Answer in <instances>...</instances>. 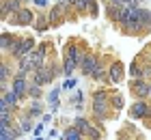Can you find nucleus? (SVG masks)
I'll use <instances>...</instances> for the list:
<instances>
[{"label": "nucleus", "mask_w": 151, "mask_h": 140, "mask_svg": "<svg viewBox=\"0 0 151 140\" xmlns=\"http://www.w3.org/2000/svg\"><path fill=\"white\" fill-rule=\"evenodd\" d=\"M84 56H86V52L76 41H69L63 47V75L65 78H71L76 69H80V62L84 60Z\"/></svg>", "instance_id": "f257e3e1"}, {"label": "nucleus", "mask_w": 151, "mask_h": 140, "mask_svg": "<svg viewBox=\"0 0 151 140\" xmlns=\"http://www.w3.org/2000/svg\"><path fill=\"white\" fill-rule=\"evenodd\" d=\"M110 97H112V90H106V88H97L91 97V112L93 116L97 118V121H106V118H110Z\"/></svg>", "instance_id": "f03ea898"}, {"label": "nucleus", "mask_w": 151, "mask_h": 140, "mask_svg": "<svg viewBox=\"0 0 151 140\" xmlns=\"http://www.w3.org/2000/svg\"><path fill=\"white\" fill-rule=\"evenodd\" d=\"M35 47H37V41L32 39V37H19L15 43H13V47L9 50V54L6 56H11L13 60H22V58H26L30 52H35Z\"/></svg>", "instance_id": "7ed1b4c3"}, {"label": "nucleus", "mask_w": 151, "mask_h": 140, "mask_svg": "<svg viewBox=\"0 0 151 140\" xmlns=\"http://www.w3.org/2000/svg\"><path fill=\"white\" fill-rule=\"evenodd\" d=\"M71 11V4L67 0H60L58 4L50 6V13H47V19H50V26H60L63 22H67V15Z\"/></svg>", "instance_id": "20e7f679"}, {"label": "nucleus", "mask_w": 151, "mask_h": 140, "mask_svg": "<svg viewBox=\"0 0 151 140\" xmlns=\"http://www.w3.org/2000/svg\"><path fill=\"white\" fill-rule=\"evenodd\" d=\"M35 19H37V13L30 6H22L15 15L6 17V22L13 24V26H35Z\"/></svg>", "instance_id": "39448f33"}, {"label": "nucleus", "mask_w": 151, "mask_h": 140, "mask_svg": "<svg viewBox=\"0 0 151 140\" xmlns=\"http://www.w3.org/2000/svg\"><path fill=\"white\" fill-rule=\"evenodd\" d=\"M28 73H24V71H15V75H13V80H11V90L13 93H17L19 97H28Z\"/></svg>", "instance_id": "423d86ee"}, {"label": "nucleus", "mask_w": 151, "mask_h": 140, "mask_svg": "<svg viewBox=\"0 0 151 140\" xmlns=\"http://www.w3.org/2000/svg\"><path fill=\"white\" fill-rule=\"evenodd\" d=\"M147 80H132L129 82V93L134 95V99H147V97L151 95V88H149Z\"/></svg>", "instance_id": "0eeeda50"}, {"label": "nucleus", "mask_w": 151, "mask_h": 140, "mask_svg": "<svg viewBox=\"0 0 151 140\" xmlns=\"http://www.w3.org/2000/svg\"><path fill=\"white\" fill-rule=\"evenodd\" d=\"M151 103H147V99H134V103L129 106V118L136 121H145V116L149 114Z\"/></svg>", "instance_id": "6e6552de"}, {"label": "nucleus", "mask_w": 151, "mask_h": 140, "mask_svg": "<svg viewBox=\"0 0 151 140\" xmlns=\"http://www.w3.org/2000/svg\"><path fill=\"white\" fill-rule=\"evenodd\" d=\"M99 56L97 54H91V52H86V56H84V60L80 62V71H82V75H88L91 78L93 75V71L97 69V65H99Z\"/></svg>", "instance_id": "1a4fd4ad"}, {"label": "nucleus", "mask_w": 151, "mask_h": 140, "mask_svg": "<svg viewBox=\"0 0 151 140\" xmlns=\"http://www.w3.org/2000/svg\"><path fill=\"white\" fill-rule=\"evenodd\" d=\"M108 75H110L112 84H121L123 78H125V67H123V62L121 60H110V65H108Z\"/></svg>", "instance_id": "9d476101"}, {"label": "nucleus", "mask_w": 151, "mask_h": 140, "mask_svg": "<svg viewBox=\"0 0 151 140\" xmlns=\"http://www.w3.org/2000/svg\"><path fill=\"white\" fill-rule=\"evenodd\" d=\"M13 75H15V71L11 69V62L4 58L2 62H0V90H2V93L6 90V82L13 80Z\"/></svg>", "instance_id": "9b49d317"}, {"label": "nucleus", "mask_w": 151, "mask_h": 140, "mask_svg": "<svg viewBox=\"0 0 151 140\" xmlns=\"http://www.w3.org/2000/svg\"><path fill=\"white\" fill-rule=\"evenodd\" d=\"M2 99L6 101V106H9L13 112H17V110H19V101H22V97H19L17 93H13L11 88H6L4 93H2Z\"/></svg>", "instance_id": "f8f14e48"}, {"label": "nucleus", "mask_w": 151, "mask_h": 140, "mask_svg": "<svg viewBox=\"0 0 151 140\" xmlns=\"http://www.w3.org/2000/svg\"><path fill=\"white\" fill-rule=\"evenodd\" d=\"M91 78H93L95 82H99V84H108V82H110V75H108V67L104 65V62H99L97 69L93 71Z\"/></svg>", "instance_id": "ddd939ff"}, {"label": "nucleus", "mask_w": 151, "mask_h": 140, "mask_svg": "<svg viewBox=\"0 0 151 140\" xmlns=\"http://www.w3.org/2000/svg\"><path fill=\"white\" fill-rule=\"evenodd\" d=\"M129 75H132V80H145V62L142 60H134L132 65H129Z\"/></svg>", "instance_id": "4468645a"}, {"label": "nucleus", "mask_w": 151, "mask_h": 140, "mask_svg": "<svg viewBox=\"0 0 151 140\" xmlns=\"http://www.w3.org/2000/svg\"><path fill=\"white\" fill-rule=\"evenodd\" d=\"M24 112H26V116H30V118H39V116H43V106H41L39 99H30L28 108Z\"/></svg>", "instance_id": "2eb2a0df"}, {"label": "nucleus", "mask_w": 151, "mask_h": 140, "mask_svg": "<svg viewBox=\"0 0 151 140\" xmlns=\"http://www.w3.org/2000/svg\"><path fill=\"white\" fill-rule=\"evenodd\" d=\"M19 37H17V34H11V32H2V34H0V45H2V52L4 54H9V50H11V47H13V43H15V41H17Z\"/></svg>", "instance_id": "dca6fc26"}, {"label": "nucleus", "mask_w": 151, "mask_h": 140, "mask_svg": "<svg viewBox=\"0 0 151 140\" xmlns=\"http://www.w3.org/2000/svg\"><path fill=\"white\" fill-rule=\"evenodd\" d=\"M60 140H84V134H82V131H78V129L71 125V127H67V129L63 131Z\"/></svg>", "instance_id": "f3484780"}, {"label": "nucleus", "mask_w": 151, "mask_h": 140, "mask_svg": "<svg viewBox=\"0 0 151 140\" xmlns=\"http://www.w3.org/2000/svg\"><path fill=\"white\" fill-rule=\"evenodd\" d=\"M17 125H19V129H22L24 134L32 131V118H30V116H26V112H22V114L17 116Z\"/></svg>", "instance_id": "a211bd4d"}, {"label": "nucleus", "mask_w": 151, "mask_h": 140, "mask_svg": "<svg viewBox=\"0 0 151 140\" xmlns=\"http://www.w3.org/2000/svg\"><path fill=\"white\" fill-rule=\"evenodd\" d=\"M101 136H104V127L101 125H91L84 134V138H88V140H101Z\"/></svg>", "instance_id": "6ab92c4d"}, {"label": "nucleus", "mask_w": 151, "mask_h": 140, "mask_svg": "<svg viewBox=\"0 0 151 140\" xmlns=\"http://www.w3.org/2000/svg\"><path fill=\"white\" fill-rule=\"evenodd\" d=\"M47 28H50V19H47V15H43V13H37L35 30H37V32H45Z\"/></svg>", "instance_id": "aec40b11"}, {"label": "nucleus", "mask_w": 151, "mask_h": 140, "mask_svg": "<svg viewBox=\"0 0 151 140\" xmlns=\"http://www.w3.org/2000/svg\"><path fill=\"white\" fill-rule=\"evenodd\" d=\"M110 106H112L114 112H121V110H123V106H125V99H123L121 93H112V97H110Z\"/></svg>", "instance_id": "412c9836"}, {"label": "nucleus", "mask_w": 151, "mask_h": 140, "mask_svg": "<svg viewBox=\"0 0 151 140\" xmlns=\"http://www.w3.org/2000/svg\"><path fill=\"white\" fill-rule=\"evenodd\" d=\"M73 127L78 129V131H82V134H86V129L91 127V121L84 118V116H76L73 118Z\"/></svg>", "instance_id": "4be33fe9"}, {"label": "nucleus", "mask_w": 151, "mask_h": 140, "mask_svg": "<svg viewBox=\"0 0 151 140\" xmlns=\"http://www.w3.org/2000/svg\"><path fill=\"white\" fill-rule=\"evenodd\" d=\"M41 95H43L41 86H39V84H35V82H30V84H28V97H30V99H41Z\"/></svg>", "instance_id": "5701e85b"}, {"label": "nucleus", "mask_w": 151, "mask_h": 140, "mask_svg": "<svg viewBox=\"0 0 151 140\" xmlns=\"http://www.w3.org/2000/svg\"><path fill=\"white\" fill-rule=\"evenodd\" d=\"M60 90H63V88H54L52 93H50V110L52 112L58 110V95H60Z\"/></svg>", "instance_id": "b1692460"}, {"label": "nucleus", "mask_w": 151, "mask_h": 140, "mask_svg": "<svg viewBox=\"0 0 151 140\" xmlns=\"http://www.w3.org/2000/svg\"><path fill=\"white\" fill-rule=\"evenodd\" d=\"M71 101L76 103V108L80 110V108H82V101H84V90H78V93L71 97Z\"/></svg>", "instance_id": "393cba45"}, {"label": "nucleus", "mask_w": 151, "mask_h": 140, "mask_svg": "<svg viewBox=\"0 0 151 140\" xmlns=\"http://www.w3.org/2000/svg\"><path fill=\"white\" fill-rule=\"evenodd\" d=\"M76 84H78V82H76V78H67L60 88H63V90H71V88H76Z\"/></svg>", "instance_id": "a878e982"}, {"label": "nucleus", "mask_w": 151, "mask_h": 140, "mask_svg": "<svg viewBox=\"0 0 151 140\" xmlns=\"http://www.w3.org/2000/svg\"><path fill=\"white\" fill-rule=\"evenodd\" d=\"M32 4H35L37 9L43 11V9H47V6H50V0H32Z\"/></svg>", "instance_id": "bb28decb"}, {"label": "nucleus", "mask_w": 151, "mask_h": 140, "mask_svg": "<svg viewBox=\"0 0 151 140\" xmlns=\"http://www.w3.org/2000/svg\"><path fill=\"white\" fill-rule=\"evenodd\" d=\"M88 15H91V17H97V15H99V4H97V2H93L91 11H88Z\"/></svg>", "instance_id": "cd10ccee"}, {"label": "nucleus", "mask_w": 151, "mask_h": 140, "mask_svg": "<svg viewBox=\"0 0 151 140\" xmlns=\"http://www.w3.org/2000/svg\"><path fill=\"white\" fill-rule=\"evenodd\" d=\"M41 131H43V123H39V125H35V131H32V134H35L37 138L41 136Z\"/></svg>", "instance_id": "c85d7f7f"}, {"label": "nucleus", "mask_w": 151, "mask_h": 140, "mask_svg": "<svg viewBox=\"0 0 151 140\" xmlns=\"http://www.w3.org/2000/svg\"><path fill=\"white\" fill-rule=\"evenodd\" d=\"M145 127H147V129H151V108H149V114L145 116Z\"/></svg>", "instance_id": "c756f323"}, {"label": "nucleus", "mask_w": 151, "mask_h": 140, "mask_svg": "<svg viewBox=\"0 0 151 140\" xmlns=\"http://www.w3.org/2000/svg\"><path fill=\"white\" fill-rule=\"evenodd\" d=\"M41 121H43V123H50V121H52V114H43V116H41Z\"/></svg>", "instance_id": "7c9ffc66"}, {"label": "nucleus", "mask_w": 151, "mask_h": 140, "mask_svg": "<svg viewBox=\"0 0 151 140\" xmlns=\"http://www.w3.org/2000/svg\"><path fill=\"white\" fill-rule=\"evenodd\" d=\"M35 140H41V138H35Z\"/></svg>", "instance_id": "2f4dec72"}, {"label": "nucleus", "mask_w": 151, "mask_h": 140, "mask_svg": "<svg viewBox=\"0 0 151 140\" xmlns=\"http://www.w3.org/2000/svg\"><path fill=\"white\" fill-rule=\"evenodd\" d=\"M149 88H151V84H149Z\"/></svg>", "instance_id": "473e14b6"}, {"label": "nucleus", "mask_w": 151, "mask_h": 140, "mask_svg": "<svg viewBox=\"0 0 151 140\" xmlns=\"http://www.w3.org/2000/svg\"><path fill=\"white\" fill-rule=\"evenodd\" d=\"M149 60H151V58H149Z\"/></svg>", "instance_id": "72a5a7b5"}]
</instances>
